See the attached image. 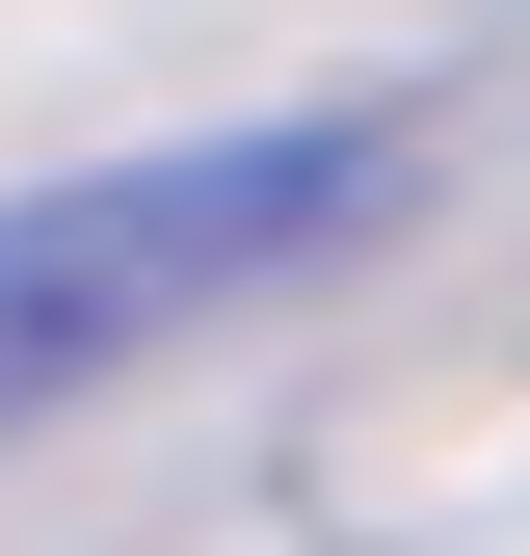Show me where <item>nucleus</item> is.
I'll list each match as a JSON object with an SVG mask.
<instances>
[{
    "label": "nucleus",
    "instance_id": "f257e3e1",
    "mask_svg": "<svg viewBox=\"0 0 530 556\" xmlns=\"http://www.w3.org/2000/svg\"><path fill=\"white\" fill-rule=\"evenodd\" d=\"M371 213H398V106H239V132H132L80 186H0V451L186 371L213 318L345 265Z\"/></svg>",
    "mask_w": 530,
    "mask_h": 556
}]
</instances>
